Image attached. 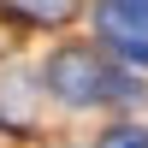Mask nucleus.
I'll return each mask as SVG.
<instances>
[{
  "mask_svg": "<svg viewBox=\"0 0 148 148\" xmlns=\"http://www.w3.org/2000/svg\"><path fill=\"white\" fill-rule=\"evenodd\" d=\"M47 89L65 107H95V101H119L130 83L119 77L95 47H59V53L47 59Z\"/></svg>",
  "mask_w": 148,
  "mask_h": 148,
  "instance_id": "1",
  "label": "nucleus"
},
{
  "mask_svg": "<svg viewBox=\"0 0 148 148\" xmlns=\"http://www.w3.org/2000/svg\"><path fill=\"white\" fill-rule=\"evenodd\" d=\"M101 36L125 59L148 65V0H101Z\"/></svg>",
  "mask_w": 148,
  "mask_h": 148,
  "instance_id": "2",
  "label": "nucleus"
},
{
  "mask_svg": "<svg viewBox=\"0 0 148 148\" xmlns=\"http://www.w3.org/2000/svg\"><path fill=\"white\" fill-rule=\"evenodd\" d=\"M0 12H12L24 24H65L77 12V0H0Z\"/></svg>",
  "mask_w": 148,
  "mask_h": 148,
  "instance_id": "3",
  "label": "nucleus"
},
{
  "mask_svg": "<svg viewBox=\"0 0 148 148\" xmlns=\"http://www.w3.org/2000/svg\"><path fill=\"white\" fill-rule=\"evenodd\" d=\"M107 148H148V136H142V130H119Z\"/></svg>",
  "mask_w": 148,
  "mask_h": 148,
  "instance_id": "4",
  "label": "nucleus"
}]
</instances>
